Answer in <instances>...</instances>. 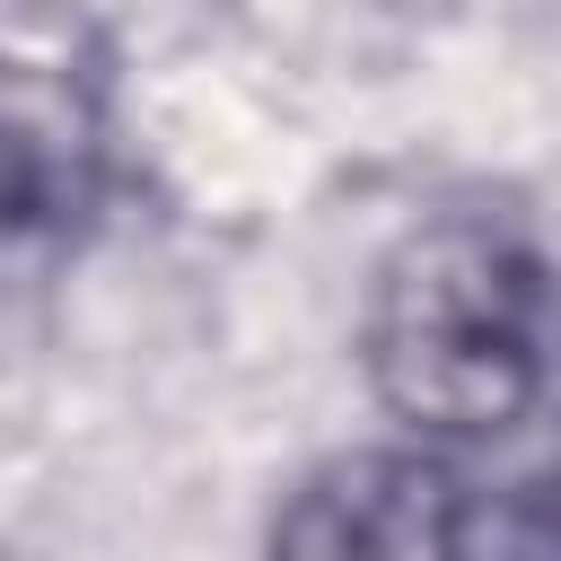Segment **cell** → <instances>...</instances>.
<instances>
[{
    "label": "cell",
    "mask_w": 561,
    "mask_h": 561,
    "mask_svg": "<svg viewBox=\"0 0 561 561\" xmlns=\"http://www.w3.org/2000/svg\"><path fill=\"white\" fill-rule=\"evenodd\" d=\"M500 561H561V456L526 482V500L500 526Z\"/></svg>",
    "instance_id": "cell-4"
},
{
    "label": "cell",
    "mask_w": 561,
    "mask_h": 561,
    "mask_svg": "<svg viewBox=\"0 0 561 561\" xmlns=\"http://www.w3.org/2000/svg\"><path fill=\"white\" fill-rule=\"evenodd\" d=\"M552 263L517 219L438 210L386 245L359 307V368L421 438H491L526 421L552 368Z\"/></svg>",
    "instance_id": "cell-1"
},
{
    "label": "cell",
    "mask_w": 561,
    "mask_h": 561,
    "mask_svg": "<svg viewBox=\"0 0 561 561\" xmlns=\"http://www.w3.org/2000/svg\"><path fill=\"white\" fill-rule=\"evenodd\" d=\"M114 184V61L70 0H9V228L88 237Z\"/></svg>",
    "instance_id": "cell-2"
},
{
    "label": "cell",
    "mask_w": 561,
    "mask_h": 561,
    "mask_svg": "<svg viewBox=\"0 0 561 561\" xmlns=\"http://www.w3.org/2000/svg\"><path fill=\"white\" fill-rule=\"evenodd\" d=\"M263 561H473V500L421 438L351 447L289 482Z\"/></svg>",
    "instance_id": "cell-3"
}]
</instances>
